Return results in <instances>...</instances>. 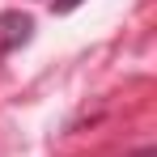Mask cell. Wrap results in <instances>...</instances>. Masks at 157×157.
<instances>
[{
  "label": "cell",
  "mask_w": 157,
  "mask_h": 157,
  "mask_svg": "<svg viewBox=\"0 0 157 157\" xmlns=\"http://www.w3.org/2000/svg\"><path fill=\"white\" fill-rule=\"evenodd\" d=\"M30 38H34V17H30V13H17V9L0 13V55L26 47Z\"/></svg>",
  "instance_id": "6da1fadb"
},
{
  "label": "cell",
  "mask_w": 157,
  "mask_h": 157,
  "mask_svg": "<svg viewBox=\"0 0 157 157\" xmlns=\"http://www.w3.org/2000/svg\"><path fill=\"white\" fill-rule=\"evenodd\" d=\"M77 4H81V0H55L51 9H55V13H72V9H77Z\"/></svg>",
  "instance_id": "7a4b0ae2"
},
{
  "label": "cell",
  "mask_w": 157,
  "mask_h": 157,
  "mask_svg": "<svg viewBox=\"0 0 157 157\" xmlns=\"http://www.w3.org/2000/svg\"><path fill=\"white\" fill-rule=\"evenodd\" d=\"M132 157H157V149H140V153H132Z\"/></svg>",
  "instance_id": "3957f363"
}]
</instances>
